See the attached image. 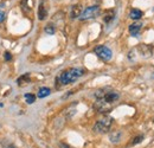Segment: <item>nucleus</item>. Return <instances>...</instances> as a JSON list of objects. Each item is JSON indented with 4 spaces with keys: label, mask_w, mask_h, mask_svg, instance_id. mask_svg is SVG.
Here are the masks:
<instances>
[{
    "label": "nucleus",
    "mask_w": 154,
    "mask_h": 148,
    "mask_svg": "<svg viewBox=\"0 0 154 148\" xmlns=\"http://www.w3.org/2000/svg\"><path fill=\"white\" fill-rule=\"evenodd\" d=\"M84 72L85 71L83 69H81V68H72V69H69L66 71H63L58 76V78L56 81L59 82L62 85H66V84L74 83L75 81H77L81 76L84 75Z\"/></svg>",
    "instance_id": "obj_1"
},
{
    "label": "nucleus",
    "mask_w": 154,
    "mask_h": 148,
    "mask_svg": "<svg viewBox=\"0 0 154 148\" xmlns=\"http://www.w3.org/2000/svg\"><path fill=\"white\" fill-rule=\"evenodd\" d=\"M95 97H96V100H103L108 104H112V103H115L116 101L119 100L120 95L116 91H114V90L107 91L106 89H100L95 93Z\"/></svg>",
    "instance_id": "obj_2"
},
{
    "label": "nucleus",
    "mask_w": 154,
    "mask_h": 148,
    "mask_svg": "<svg viewBox=\"0 0 154 148\" xmlns=\"http://www.w3.org/2000/svg\"><path fill=\"white\" fill-rule=\"evenodd\" d=\"M113 125V119L112 117H103L101 120H98L96 123L94 125V131L98 134H106L109 133V130L112 128Z\"/></svg>",
    "instance_id": "obj_3"
},
{
    "label": "nucleus",
    "mask_w": 154,
    "mask_h": 148,
    "mask_svg": "<svg viewBox=\"0 0 154 148\" xmlns=\"http://www.w3.org/2000/svg\"><path fill=\"white\" fill-rule=\"evenodd\" d=\"M100 13H101L100 6H97V5L89 6V7H87L84 11H82V13H81V16H79V19H81V20H88V19L96 18L97 16H100Z\"/></svg>",
    "instance_id": "obj_4"
},
{
    "label": "nucleus",
    "mask_w": 154,
    "mask_h": 148,
    "mask_svg": "<svg viewBox=\"0 0 154 148\" xmlns=\"http://www.w3.org/2000/svg\"><path fill=\"white\" fill-rule=\"evenodd\" d=\"M94 52H95V55H96L101 60H103V62H108V60H110L112 57H113L112 50H110L109 48L104 46V45H98V46H96V48L94 49Z\"/></svg>",
    "instance_id": "obj_5"
},
{
    "label": "nucleus",
    "mask_w": 154,
    "mask_h": 148,
    "mask_svg": "<svg viewBox=\"0 0 154 148\" xmlns=\"http://www.w3.org/2000/svg\"><path fill=\"white\" fill-rule=\"evenodd\" d=\"M136 50L139 51V54L141 57L143 58H148L153 55V46L152 45H148V44H140Z\"/></svg>",
    "instance_id": "obj_6"
},
{
    "label": "nucleus",
    "mask_w": 154,
    "mask_h": 148,
    "mask_svg": "<svg viewBox=\"0 0 154 148\" xmlns=\"http://www.w3.org/2000/svg\"><path fill=\"white\" fill-rule=\"evenodd\" d=\"M94 108L100 113H103V111H108L110 109V104H108L103 100H96V102L94 104Z\"/></svg>",
    "instance_id": "obj_7"
},
{
    "label": "nucleus",
    "mask_w": 154,
    "mask_h": 148,
    "mask_svg": "<svg viewBox=\"0 0 154 148\" xmlns=\"http://www.w3.org/2000/svg\"><path fill=\"white\" fill-rule=\"evenodd\" d=\"M46 17H48V8L44 4V0H42L38 7V19L39 20H45Z\"/></svg>",
    "instance_id": "obj_8"
},
{
    "label": "nucleus",
    "mask_w": 154,
    "mask_h": 148,
    "mask_svg": "<svg viewBox=\"0 0 154 148\" xmlns=\"http://www.w3.org/2000/svg\"><path fill=\"white\" fill-rule=\"evenodd\" d=\"M82 11H83V10H82V5H79V4L74 5V6L71 7V11H70V18L71 19L79 18Z\"/></svg>",
    "instance_id": "obj_9"
},
{
    "label": "nucleus",
    "mask_w": 154,
    "mask_h": 148,
    "mask_svg": "<svg viewBox=\"0 0 154 148\" xmlns=\"http://www.w3.org/2000/svg\"><path fill=\"white\" fill-rule=\"evenodd\" d=\"M141 29H142V23L136 21V23L132 24V25L129 26V33H131L133 37H136V36L139 35V32H140Z\"/></svg>",
    "instance_id": "obj_10"
},
{
    "label": "nucleus",
    "mask_w": 154,
    "mask_h": 148,
    "mask_svg": "<svg viewBox=\"0 0 154 148\" xmlns=\"http://www.w3.org/2000/svg\"><path fill=\"white\" fill-rule=\"evenodd\" d=\"M121 137H122V133L119 131V130L117 131H113V133L109 134V140L113 143H119L120 140H121Z\"/></svg>",
    "instance_id": "obj_11"
},
{
    "label": "nucleus",
    "mask_w": 154,
    "mask_h": 148,
    "mask_svg": "<svg viewBox=\"0 0 154 148\" xmlns=\"http://www.w3.org/2000/svg\"><path fill=\"white\" fill-rule=\"evenodd\" d=\"M143 16V12L139 8H132L131 10V13H129V17L133 19V20H139L141 19V17Z\"/></svg>",
    "instance_id": "obj_12"
},
{
    "label": "nucleus",
    "mask_w": 154,
    "mask_h": 148,
    "mask_svg": "<svg viewBox=\"0 0 154 148\" xmlns=\"http://www.w3.org/2000/svg\"><path fill=\"white\" fill-rule=\"evenodd\" d=\"M50 94H51V89H50V88L43 87V88H40V89L38 90V93H37V96H38L39 98H44V97L49 96Z\"/></svg>",
    "instance_id": "obj_13"
},
{
    "label": "nucleus",
    "mask_w": 154,
    "mask_h": 148,
    "mask_svg": "<svg viewBox=\"0 0 154 148\" xmlns=\"http://www.w3.org/2000/svg\"><path fill=\"white\" fill-rule=\"evenodd\" d=\"M44 31H45V33L46 35H50V36H52V35H55V32H56V27H55V25L54 24H48L45 27H44Z\"/></svg>",
    "instance_id": "obj_14"
},
{
    "label": "nucleus",
    "mask_w": 154,
    "mask_h": 148,
    "mask_svg": "<svg viewBox=\"0 0 154 148\" xmlns=\"http://www.w3.org/2000/svg\"><path fill=\"white\" fill-rule=\"evenodd\" d=\"M114 14H115V13H114V11H112V10H110V11H107V12H106V16L103 17L104 23L109 24V23H110V21L114 19Z\"/></svg>",
    "instance_id": "obj_15"
},
{
    "label": "nucleus",
    "mask_w": 154,
    "mask_h": 148,
    "mask_svg": "<svg viewBox=\"0 0 154 148\" xmlns=\"http://www.w3.org/2000/svg\"><path fill=\"white\" fill-rule=\"evenodd\" d=\"M24 97H25V101H26L27 104H32V103H35V101H36V96H35L33 94L27 93L24 95Z\"/></svg>",
    "instance_id": "obj_16"
},
{
    "label": "nucleus",
    "mask_w": 154,
    "mask_h": 148,
    "mask_svg": "<svg viewBox=\"0 0 154 148\" xmlns=\"http://www.w3.org/2000/svg\"><path fill=\"white\" fill-rule=\"evenodd\" d=\"M17 82H18V85H21L23 83H29V82H30V75L25 74V75H23V76H20Z\"/></svg>",
    "instance_id": "obj_17"
},
{
    "label": "nucleus",
    "mask_w": 154,
    "mask_h": 148,
    "mask_svg": "<svg viewBox=\"0 0 154 148\" xmlns=\"http://www.w3.org/2000/svg\"><path fill=\"white\" fill-rule=\"evenodd\" d=\"M27 1H29V0H21V2H20L21 8H23V11H24L25 13H27V12H30V11H31V7H30V6H27Z\"/></svg>",
    "instance_id": "obj_18"
},
{
    "label": "nucleus",
    "mask_w": 154,
    "mask_h": 148,
    "mask_svg": "<svg viewBox=\"0 0 154 148\" xmlns=\"http://www.w3.org/2000/svg\"><path fill=\"white\" fill-rule=\"evenodd\" d=\"M143 140V136L141 135V136H136L134 140L132 141V145H136V143H139V142H141Z\"/></svg>",
    "instance_id": "obj_19"
},
{
    "label": "nucleus",
    "mask_w": 154,
    "mask_h": 148,
    "mask_svg": "<svg viewBox=\"0 0 154 148\" xmlns=\"http://www.w3.org/2000/svg\"><path fill=\"white\" fill-rule=\"evenodd\" d=\"M5 19H6V13H5V11H0V24H2V23L5 21Z\"/></svg>",
    "instance_id": "obj_20"
},
{
    "label": "nucleus",
    "mask_w": 154,
    "mask_h": 148,
    "mask_svg": "<svg viewBox=\"0 0 154 148\" xmlns=\"http://www.w3.org/2000/svg\"><path fill=\"white\" fill-rule=\"evenodd\" d=\"M4 57H5V60H7V62H10V60L12 59V56H11V54H10V52H5Z\"/></svg>",
    "instance_id": "obj_21"
},
{
    "label": "nucleus",
    "mask_w": 154,
    "mask_h": 148,
    "mask_svg": "<svg viewBox=\"0 0 154 148\" xmlns=\"http://www.w3.org/2000/svg\"><path fill=\"white\" fill-rule=\"evenodd\" d=\"M60 146H62V147H63V148H70V147H69V146H68V145H64V143H62Z\"/></svg>",
    "instance_id": "obj_22"
}]
</instances>
